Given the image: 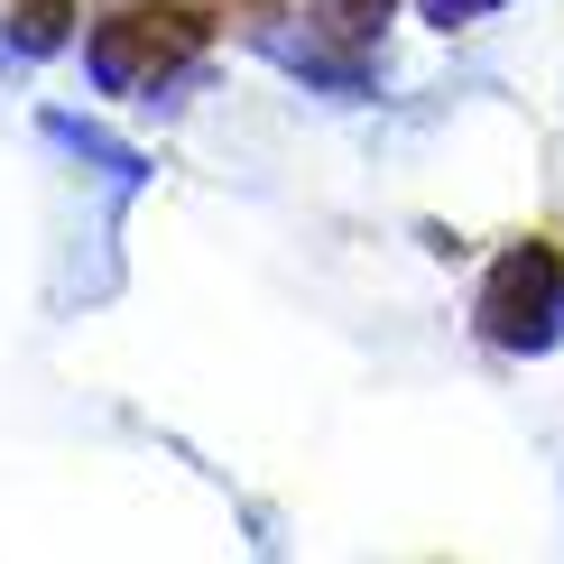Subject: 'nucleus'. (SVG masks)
<instances>
[{
	"instance_id": "f257e3e1",
	"label": "nucleus",
	"mask_w": 564,
	"mask_h": 564,
	"mask_svg": "<svg viewBox=\"0 0 564 564\" xmlns=\"http://www.w3.org/2000/svg\"><path fill=\"white\" fill-rule=\"evenodd\" d=\"M380 10H389V0H324V19H334V29H370Z\"/></svg>"
}]
</instances>
